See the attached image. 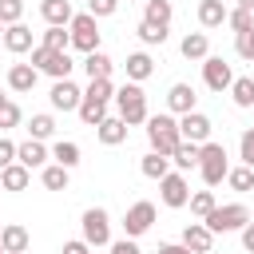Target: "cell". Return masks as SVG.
Segmentation results:
<instances>
[{"mask_svg": "<svg viewBox=\"0 0 254 254\" xmlns=\"http://www.w3.org/2000/svg\"><path fill=\"white\" fill-rule=\"evenodd\" d=\"M198 147H202V143H187V139H183V143L175 147L171 163H175L179 171H190V167H198Z\"/></svg>", "mask_w": 254, "mask_h": 254, "instance_id": "29", "label": "cell"}, {"mask_svg": "<svg viewBox=\"0 0 254 254\" xmlns=\"http://www.w3.org/2000/svg\"><path fill=\"white\" fill-rule=\"evenodd\" d=\"M250 222H254V214H250Z\"/></svg>", "mask_w": 254, "mask_h": 254, "instance_id": "53", "label": "cell"}, {"mask_svg": "<svg viewBox=\"0 0 254 254\" xmlns=\"http://www.w3.org/2000/svg\"><path fill=\"white\" fill-rule=\"evenodd\" d=\"M159 198H163V206H171V210L187 206V202H190V183H187V175H183V171L163 175V179H159Z\"/></svg>", "mask_w": 254, "mask_h": 254, "instance_id": "8", "label": "cell"}, {"mask_svg": "<svg viewBox=\"0 0 254 254\" xmlns=\"http://www.w3.org/2000/svg\"><path fill=\"white\" fill-rule=\"evenodd\" d=\"M171 16H175L171 0H143V20H147V24L167 28V24H171Z\"/></svg>", "mask_w": 254, "mask_h": 254, "instance_id": "27", "label": "cell"}, {"mask_svg": "<svg viewBox=\"0 0 254 254\" xmlns=\"http://www.w3.org/2000/svg\"><path fill=\"white\" fill-rule=\"evenodd\" d=\"M16 163H24L28 171L32 167H48V147H44V139H24V143H16Z\"/></svg>", "mask_w": 254, "mask_h": 254, "instance_id": "15", "label": "cell"}, {"mask_svg": "<svg viewBox=\"0 0 254 254\" xmlns=\"http://www.w3.org/2000/svg\"><path fill=\"white\" fill-rule=\"evenodd\" d=\"M40 179H44L48 190H67V167H60V163H48L40 171Z\"/></svg>", "mask_w": 254, "mask_h": 254, "instance_id": "32", "label": "cell"}, {"mask_svg": "<svg viewBox=\"0 0 254 254\" xmlns=\"http://www.w3.org/2000/svg\"><path fill=\"white\" fill-rule=\"evenodd\" d=\"M234 52H238L242 60H254V28H250V32H238V36H234Z\"/></svg>", "mask_w": 254, "mask_h": 254, "instance_id": "42", "label": "cell"}, {"mask_svg": "<svg viewBox=\"0 0 254 254\" xmlns=\"http://www.w3.org/2000/svg\"><path fill=\"white\" fill-rule=\"evenodd\" d=\"M115 107H119V115H123V123L127 127H135V123H147V95H143V87L139 83H123L119 91H115Z\"/></svg>", "mask_w": 254, "mask_h": 254, "instance_id": "3", "label": "cell"}, {"mask_svg": "<svg viewBox=\"0 0 254 254\" xmlns=\"http://www.w3.org/2000/svg\"><path fill=\"white\" fill-rule=\"evenodd\" d=\"M198 222H206L214 234H230V230H242L246 222H250V210L242 206V202H226V206H214L206 218H198Z\"/></svg>", "mask_w": 254, "mask_h": 254, "instance_id": "4", "label": "cell"}, {"mask_svg": "<svg viewBox=\"0 0 254 254\" xmlns=\"http://www.w3.org/2000/svg\"><path fill=\"white\" fill-rule=\"evenodd\" d=\"M0 103H4V91H0Z\"/></svg>", "mask_w": 254, "mask_h": 254, "instance_id": "52", "label": "cell"}, {"mask_svg": "<svg viewBox=\"0 0 254 254\" xmlns=\"http://www.w3.org/2000/svg\"><path fill=\"white\" fill-rule=\"evenodd\" d=\"M238 151H242V163H246V167H254V127H246V131H242Z\"/></svg>", "mask_w": 254, "mask_h": 254, "instance_id": "43", "label": "cell"}, {"mask_svg": "<svg viewBox=\"0 0 254 254\" xmlns=\"http://www.w3.org/2000/svg\"><path fill=\"white\" fill-rule=\"evenodd\" d=\"M95 135H99L103 147H119V143H127V123H123V115H107V119L95 127Z\"/></svg>", "mask_w": 254, "mask_h": 254, "instance_id": "16", "label": "cell"}, {"mask_svg": "<svg viewBox=\"0 0 254 254\" xmlns=\"http://www.w3.org/2000/svg\"><path fill=\"white\" fill-rule=\"evenodd\" d=\"M44 48H52V52H67V48H71V32L48 24V32H44Z\"/></svg>", "mask_w": 254, "mask_h": 254, "instance_id": "35", "label": "cell"}, {"mask_svg": "<svg viewBox=\"0 0 254 254\" xmlns=\"http://www.w3.org/2000/svg\"><path fill=\"white\" fill-rule=\"evenodd\" d=\"M20 119H24V115H20V107H16L12 99H4V103H0V131H12Z\"/></svg>", "mask_w": 254, "mask_h": 254, "instance_id": "40", "label": "cell"}, {"mask_svg": "<svg viewBox=\"0 0 254 254\" xmlns=\"http://www.w3.org/2000/svg\"><path fill=\"white\" fill-rule=\"evenodd\" d=\"M198 171H202V183H206V187H218V183L226 179V171H230L226 147L214 143V139H206V143L198 147Z\"/></svg>", "mask_w": 254, "mask_h": 254, "instance_id": "2", "label": "cell"}, {"mask_svg": "<svg viewBox=\"0 0 254 254\" xmlns=\"http://www.w3.org/2000/svg\"><path fill=\"white\" fill-rule=\"evenodd\" d=\"M155 226V202H131L127 206V214H123V234L127 238H143L147 230Z\"/></svg>", "mask_w": 254, "mask_h": 254, "instance_id": "9", "label": "cell"}, {"mask_svg": "<svg viewBox=\"0 0 254 254\" xmlns=\"http://www.w3.org/2000/svg\"><path fill=\"white\" fill-rule=\"evenodd\" d=\"M242 246L254 254V222H246V226H242Z\"/></svg>", "mask_w": 254, "mask_h": 254, "instance_id": "48", "label": "cell"}, {"mask_svg": "<svg viewBox=\"0 0 254 254\" xmlns=\"http://www.w3.org/2000/svg\"><path fill=\"white\" fill-rule=\"evenodd\" d=\"M135 32H139V40H143L147 48H155V44H167V28H159V24H147V20H143Z\"/></svg>", "mask_w": 254, "mask_h": 254, "instance_id": "38", "label": "cell"}, {"mask_svg": "<svg viewBox=\"0 0 254 254\" xmlns=\"http://www.w3.org/2000/svg\"><path fill=\"white\" fill-rule=\"evenodd\" d=\"M28 135H32V139H52V135H56V119H52V115H32Z\"/></svg>", "mask_w": 254, "mask_h": 254, "instance_id": "36", "label": "cell"}, {"mask_svg": "<svg viewBox=\"0 0 254 254\" xmlns=\"http://www.w3.org/2000/svg\"><path fill=\"white\" fill-rule=\"evenodd\" d=\"M139 171H143L147 179H163V175H171V155H163V151H147L143 163H139Z\"/></svg>", "mask_w": 254, "mask_h": 254, "instance_id": "25", "label": "cell"}, {"mask_svg": "<svg viewBox=\"0 0 254 254\" xmlns=\"http://www.w3.org/2000/svg\"><path fill=\"white\" fill-rule=\"evenodd\" d=\"M4 75H8V87H12V91H20V95H24V91H32V87H36V79H40V71H36L32 64H12Z\"/></svg>", "mask_w": 254, "mask_h": 254, "instance_id": "18", "label": "cell"}, {"mask_svg": "<svg viewBox=\"0 0 254 254\" xmlns=\"http://www.w3.org/2000/svg\"><path fill=\"white\" fill-rule=\"evenodd\" d=\"M4 48H8L12 56L32 52V28H28V24H8V28H4Z\"/></svg>", "mask_w": 254, "mask_h": 254, "instance_id": "17", "label": "cell"}, {"mask_svg": "<svg viewBox=\"0 0 254 254\" xmlns=\"http://www.w3.org/2000/svg\"><path fill=\"white\" fill-rule=\"evenodd\" d=\"M48 99H52V107H56V111H79V103H83V91H79L71 79H56Z\"/></svg>", "mask_w": 254, "mask_h": 254, "instance_id": "12", "label": "cell"}, {"mask_svg": "<svg viewBox=\"0 0 254 254\" xmlns=\"http://www.w3.org/2000/svg\"><path fill=\"white\" fill-rule=\"evenodd\" d=\"M67 32H71V48L75 52H95L99 48V24H95V16L91 12H79V16H71V24H67Z\"/></svg>", "mask_w": 254, "mask_h": 254, "instance_id": "7", "label": "cell"}, {"mask_svg": "<svg viewBox=\"0 0 254 254\" xmlns=\"http://www.w3.org/2000/svg\"><path fill=\"white\" fill-rule=\"evenodd\" d=\"M210 131H214V123H210L202 111H187V115H179V135H183L187 143H206Z\"/></svg>", "mask_w": 254, "mask_h": 254, "instance_id": "11", "label": "cell"}, {"mask_svg": "<svg viewBox=\"0 0 254 254\" xmlns=\"http://www.w3.org/2000/svg\"><path fill=\"white\" fill-rule=\"evenodd\" d=\"M115 8H119V0H87V12L99 20V16H115Z\"/></svg>", "mask_w": 254, "mask_h": 254, "instance_id": "44", "label": "cell"}, {"mask_svg": "<svg viewBox=\"0 0 254 254\" xmlns=\"http://www.w3.org/2000/svg\"><path fill=\"white\" fill-rule=\"evenodd\" d=\"M230 95H234L238 107H254V75H238L230 83Z\"/></svg>", "mask_w": 254, "mask_h": 254, "instance_id": "31", "label": "cell"}, {"mask_svg": "<svg viewBox=\"0 0 254 254\" xmlns=\"http://www.w3.org/2000/svg\"><path fill=\"white\" fill-rule=\"evenodd\" d=\"M4 28H8V24H4V20H0V40H4Z\"/></svg>", "mask_w": 254, "mask_h": 254, "instance_id": "51", "label": "cell"}, {"mask_svg": "<svg viewBox=\"0 0 254 254\" xmlns=\"http://www.w3.org/2000/svg\"><path fill=\"white\" fill-rule=\"evenodd\" d=\"M238 8H250L254 12V0H238Z\"/></svg>", "mask_w": 254, "mask_h": 254, "instance_id": "50", "label": "cell"}, {"mask_svg": "<svg viewBox=\"0 0 254 254\" xmlns=\"http://www.w3.org/2000/svg\"><path fill=\"white\" fill-rule=\"evenodd\" d=\"M52 159H56L60 167H67V171H71V167L79 163V143H71V139H60V143L52 147Z\"/></svg>", "mask_w": 254, "mask_h": 254, "instance_id": "30", "label": "cell"}, {"mask_svg": "<svg viewBox=\"0 0 254 254\" xmlns=\"http://www.w3.org/2000/svg\"><path fill=\"white\" fill-rule=\"evenodd\" d=\"M12 163H16V143L0 135V171H4V167H12Z\"/></svg>", "mask_w": 254, "mask_h": 254, "instance_id": "45", "label": "cell"}, {"mask_svg": "<svg viewBox=\"0 0 254 254\" xmlns=\"http://www.w3.org/2000/svg\"><path fill=\"white\" fill-rule=\"evenodd\" d=\"M0 190H4V183H0Z\"/></svg>", "mask_w": 254, "mask_h": 254, "instance_id": "54", "label": "cell"}, {"mask_svg": "<svg viewBox=\"0 0 254 254\" xmlns=\"http://www.w3.org/2000/svg\"><path fill=\"white\" fill-rule=\"evenodd\" d=\"M79 230H83L87 246H111V218H107L103 206H87L83 218H79Z\"/></svg>", "mask_w": 254, "mask_h": 254, "instance_id": "6", "label": "cell"}, {"mask_svg": "<svg viewBox=\"0 0 254 254\" xmlns=\"http://www.w3.org/2000/svg\"><path fill=\"white\" fill-rule=\"evenodd\" d=\"M159 254H190L183 242H167V246H159Z\"/></svg>", "mask_w": 254, "mask_h": 254, "instance_id": "49", "label": "cell"}, {"mask_svg": "<svg viewBox=\"0 0 254 254\" xmlns=\"http://www.w3.org/2000/svg\"><path fill=\"white\" fill-rule=\"evenodd\" d=\"M79 119H83L87 127H99V123L107 119V103H103V99H91V95H83V103H79Z\"/></svg>", "mask_w": 254, "mask_h": 254, "instance_id": "28", "label": "cell"}, {"mask_svg": "<svg viewBox=\"0 0 254 254\" xmlns=\"http://www.w3.org/2000/svg\"><path fill=\"white\" fill-rule=\"evenodd\" d=\"M226 16H230V8L222 0H198V24L202 28H222Z\"/></svg>", "mask_w": 254, "mask_h": 254, "instance_id": "22", "label": "cell"}, {"mask_svg": "<svg viewBox=\"0 0 254 254\" xmlns=\"http://www.w3.org/2000/svg\"><path fill=\"white\" fill-rule=\"evenodd\" d=\"M179 242H183L190 254H210V250H214V230H210L206 222H190Z\"/></svg>", "mask_w": 254, "mask_h": 254, "instance_id": "13", "label": "cell"}, {"mask_svg": "<svg viewBox=\"0 0 254 254\" xmlns=\"http://www.w3.org/2000/svg\"><path fill=\"white\" fill-rule=\"evenodd\" d=\"M187 206H190V214H194V218H206V214H210L218 202H214V190H194Z\"/></svg>", "mask_w": 254, "mask_h": 254, "instance_id": "34", "label": "cell"}, {"mask_svg": "<svg viewBox=\"0 0 254 254\" xmlns=\"http://www.w3.org/2000/svg\"><path fill=\"white\" fill-rule=\"evenodd\" d=\"M123 67H127V79H131V83H143V79H151V71H155V60H151L147 52H131Z\"/></svg>", "mask_w": 254, "mask_h": 254, "instance_id": "23", "label": "cell"}, {"mask_svg": "<svg viewBox=\"0 0 254 254\" xmlns=\"http://www.w3.org/2000/svg\"><path fill=\"white\" fill-rule=\"evenodd\" d=\"M60 254H91V246L83 242V238H75V242H64V250Z\"/></svg>", "mask_w": 254, "mask_h": 254, "instance_id": "47", "label": "cell"}, {"mask_svg": "<svg viewBox=\"0 0 254 254\" xmlns=\"http://www.w3.org/2000/svg\"><path fill=\"white\" fill-rule=\"evenodd\" d=\"M24 16V0H0V20L4 24H20Z\"/></svg>", "mask_w": 254, "mask_h": 254, "instance_id": "41", "label": "cell"}, {"mask_svg": "<svg viewBox=\"0 0 254 254\" xmlns=\"http://www.w3.org/2000/svg\"><path fill=\"white\" fill-rule=\"evenodd\" d=\"M0 230H4V226H0Z\"/></svg>", "mask_w": 254, "mask_h": 254, "instance_id": "55", "label": "cell"}, {"mask_svg": "<svg viewBox=\"0 0 254 254\" xmlns=\"http://www.w3.org/2000/svg\"><path fill=\"white\" fill-rule=\"evenodd\" d=\"M179 52H183L187 60H206V56H210V40H206V32H187L183 44H179Z\"/></svg>", "mask_w": 254, "mask_h": 254, "instance_id": "24", "label": "cell"}, {"mask_svg": "<svg viewBox=\"0 0 254 254\" xmlns=\"http://www.w3.org/2000/svg\"><path fill=\"white\" fill-rule=\"evenodd\" d=\"M202 79H206L210 91H230L234 71H230V64H226L222 56H206V60H202Z\"/></svg>", "mask_w": 254, "mask_h": 254, "instance_id": "10", "label": "cell"}, {"mask_svg": "<svg viewBox=\"0 0 254 254\" xmlns=\"http://www.w3.org/2000/svg\"><path fill=\"white\" fill-rule=\"evenodd\" d=\"M32 67L36 71H44V75H52V79H71V56L67 52H52V48H32Z\"/></svg>", "mask_w": 254, "mask_h": 254, "instance_id": "5", "label": "cell"}, {"mask_svg": "<svg viewBox=\"0 0 254 254\" xmlns=\"http://www.w3.org/2000/svg\"><path fill=\"white\" fill-rule=\"evenodd\" d=\"M226 183H230L234 190H254V167H246V163H242V167H230V171H226Z\"/></svg>", "mask_w": 254, "mask_h": 254, "instance_id": "33", "label": "cell"}, {"mask_svg": "<svg viewBox=\"0 0 254 254\" xmlns=\"http://www.w3.org/2000/svg\"><path fill=\"white\" fill-rule=\"evenodd\" d=\"M28 242H32V234H28L20 222H4V230H0V246H4L8 254H24Z\"/></svg>", "mask_w": 254, "mask_h": 254, "instance_id": "19", "label": "cell"}, {"mask_svg": "<svg viewBox=\"0 0 254 254\" xmlns=\"http://www.w3.org/2000/svg\"><path fill=\"white\" fill-rule=\"evenodd\" d=\"M210 254H214V250H210Z\"/></svg>", "mask_w": 254, "mask_h": 254, "instance_id": "56", "label": "cell"}, {"mask_svg": "<svg viewBox=\"0 0 254 254\" xmlns=\"http://www.w3.org/2000/svg\"><path fill=\"white\" fill-rule=\"evenodd\" d=\"M111 254H143V250H139V242H135V238H127V234H123L119 242H111Z\"/></svg>", "mask_w": 254, "mask_h": 254, "instance_id": "46", "label": "cell"}, {"mask_svg": "<svg viewBox=\"0 0 254 254\" xmlns=\"http://www.w3.org/2000/svg\"><path fill=\"white\" fill-rule=\"evenodd\" d=\"M83 95H91V99H103V103H111V99H115V87H111V79H91Z\"/></svg>", "mask_w": 254, "mask_h": 254, "instance_id": "39", "label": "cell"}, {"mask_svg": "<svg viewBox=\"0 0 254 254\" xmlns=\"http://www.w3.org/2000/svg\"><path fill=\"white\" fill-rule=\"evenodd\" d=\"M0 183H4V190H28L32 171H28L24 163H12V167H4V171H0Z\"/></svg>", "mask_w": 254, "mask_h": 254, "instance_id": "26", "label": "cell"}, {"mask_svg": "<svg viewBox=\"0 0 254 254\" xmlns=\"http://www.w3.org/2000/svg\"><path fill=\"white\" fill-rule=\"evenodd\" d=\"M226 24L234 28V36H238V32H250V28H254V12H250V8H230Z\"/></svg>", "mask_w": 254, "mask_h": 254, "instance_id": "37", "label": "cell"}, {"mask_svg": "<svg viewBox=\"0 0 254 254\" xmlns=\"http://www.w3.org/2000/svg\"><path fill=\"white\" fill-rule=\"evenodd\" d=\"M40 16H44V24L67 28L75 12H71V4H67V0H40Z\"/></svg>", "mask_w": 254, "mask_h": 254, "instance_id": "20", "label": "cell"}, {"mask_svg": "<svg viewBox=\"0 0 254 254\" xmlns=\"http://www.w3.org/2000/svg\"><path fill=\"white\" fill-rule=\"evenodd\" d=\"M83 71H87V79H111V71H115V64H111V56L107 52H87L83 56Z\"/></svg>", "mask_w": 254, "mask_h": 254, "instance_id": "21", "label": "cell"}, {"mask_svg": "<svg viewBox=\"0 0 254 254\" xmlns=\"http://www.w3.org/2000/svg\"><path fill=\"white\" fill-rule=\"evenodd\" d=\"M194 103H198V95H194L190 83H171V91H167V111L171 115H187V111H194Z\"/></svg>", "mask_w": 254, "mask_h": 254, "instance_id": "14", "label": "cell"}, {"mask_svg": "<svg viewBox=\"0 0 254 254\" xmlns=\"http://www.w3.org/2000/svg\"><path fill=\"white\" fill-rule=\"evenodd\" d=\"M147 143H151V151L175 155V147L183 143V135H179V119H175L171 111H163V115H147Z\"/></svg>", "mask_w": 254, "mask_h": 254, "instance_id": "1", "label": "cell"}]
</instances>
